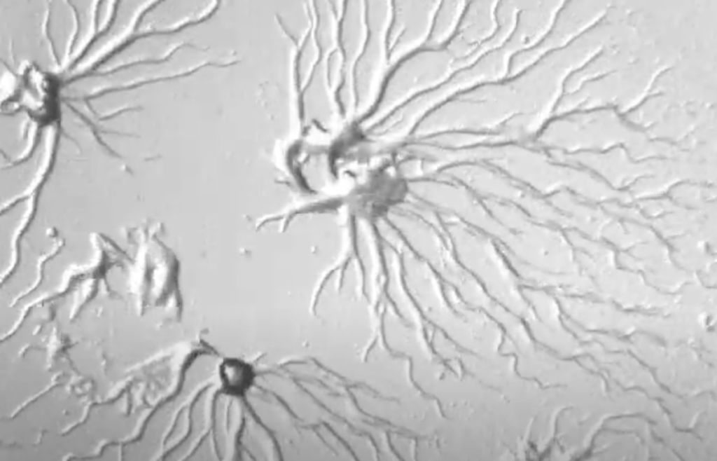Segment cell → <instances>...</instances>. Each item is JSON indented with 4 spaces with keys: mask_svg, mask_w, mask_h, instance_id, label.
I'll return each instance as SVG.
<instances>
[{
    "mask_svg": "<svg viewBox=\"0 0 717 461\" xmlns=\"http://www.w3.org/2000/svg\"><path fill=\"white\" fill-rule=\"evenodd\" d=\"M515 55L506 44L487 53L473 64L457 71L437 88L417 97L418 106L422 111L429 113L461 92L508 76Z\"/></svg>",
    "mask_w": 717,
    "mask_h": 461,
    "instance_id": "3",
    "label": "cell"
},
{
    "mask_svg": "<svg viewBox=\"0 0 717 461\" xmlns=\"http://www.w3.org/2000/svg\"><path fill=\"white\" fill-rule=\"evenodd\" d=\"M562 3L518 1V11L512 34L506 44L515 53L537 46L552 27Z\"/></svg>",
    "mask_w": 717,
    "mask_h": 461,
    "instance_id": "5",
    "label": "cell"
},
{
    "mask_svg": "<svg viewBox=\"0 0 717 461\" xmlns=\"http://www.w3.org/2000/svg\"><path fill=\"white\" fill-rule=\"evenodd\" d=\"M221 392L228 397L242 399L255 386L257 372L249 361L238 357H225L218 364Z\"/></svg>",
    "mask_w": 717,
    "mask_h": 461,
    "instance_id": "6",
    "label": "cell"
},
{
    "mask_svg": "<svg viewBox=\"0 0 717 461\" xmlns=\"http://www.w3.org/2000/svg\"><path fill=\"white\" fill-rule=\"evenodd\" d=\"M456 258L489 298L503 303L523 302L522 283L506 257L476 230L448 221Z\"/></svg>",
    "mask_w": 717,
    "mask_h": 461,
    "instance_id": "2",
    "label": "cell"
},
{
    "mask_svg": "<svg viewBox=\"0 0 717 461\" xmlns=\"http://www.w3.org/2000/svg\"><path fill=\"white\" fill-rule=\"evenodd\" d=\"M468 1H440L434 14L426 48H445L461 22Z\"/></svg>",
    "mask_w": 717,
    "mask_h": 461,
    "instance_id": "7",
    "label": "cell"
},
{
    "mask_svg": "<svg viewBox=\"0 0 717 461\" xmlns=\"http://www.w3.org/2000/svg\"><path fill=\"white\" fill-rule=\"evenodd\" d=\"M562 62L557 50L516 74L450 98L435 111L438 128L534 140L547 123L560 90Z\"/></svg>",
    "mask_w": 717,
    "mask_h": 461,
    "instance_id": "1",
    "label": "cell"
},
{
    "mask_svg": "<svg viewBox=\"0 0 717 461\" xmlns=\"http://www.w3.org/2000/svg\"><path fill=\"white\" fill-rule=\"evenodd\" d=\"M498 1H468L456 34L445 49L458 70L479 60L480 48L498 32Z\"/></svg>",
    "mask_w": 717,
    "mask_h": 461,
    "instance_id": "4",
    "label": "cell"
}]
</instances>
